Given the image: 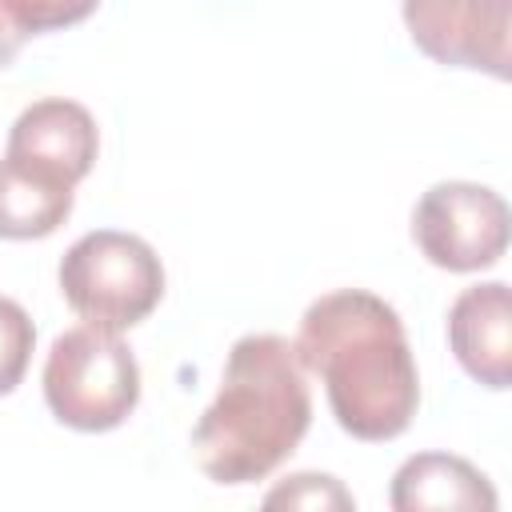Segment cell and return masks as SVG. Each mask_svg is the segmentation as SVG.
<instances>
[{
  "mask_svg": "<svg viewBox=\"0 0 512 512\" xmlns=\"http://www.w3.org/2000/svg\"><path fill=\"white\" fill-rule=\"evenodd\" d=\"M304 372H316L336 424L356 440H396L420 404V376L396 308L364 288L308 304L296 332Z\"/></svg>",
  "mask_w": 512,
  "mask_h": 512,
  "instance_id": "1",
  "label": "cell"
},
{
  "mask_svg": "<svg viewBox=\"0 0 512 512\" xmlns=\"http://www.w3.org/2000/svg\"><path fill=\"white\" fill-rule=\"evenodd\" d=\"M312 424V392L296 344L276 332L240 336L220 392L192 428V456L216 484H256L276 472Z\"/></svg>",
  "mask_w": 512,
  "mask_h": 512,
  "instance_id": "2",
  "label": "cell"
},
{
  "mask_svg": "<svg viewBox=\"0 0 512 512\" xmlns=\"http://www.w3.org/2000/svg\"><path fill=\"white\" fill-rule=\"evenodd\" d=\"M44 400L76 432H112L140 404V364L120 332L96 324L68 328L48 348Z\"/></svg>",
  "mask_w": 512,
  "mask_h": 512,
  "instance_id": "3",
  "label": "cell"
},
{
  "mask_svg": "<svg viewBox=\"0 0 512 512\" xmlns=\"http://www.w3.org/2000/svg\"><path fill=\"white\" fill-rule=\"evenodd\" d=\"M56 276L68 308L108 332L136 328L164 296V264L152 244L116 228L84 232L64 252Z\"/></svg>",
  "mask_w": 512,
  "mask_h": 512,
  "instance_id": "4",
  "label": "cell"
},
{
  "mask_svg": "<svg viewBox=\"0 0 512 512\" xmlns=\"http://www.w3.org/2000/svg\"><path fill=\"white\" fill-rule=\"evenodd\" d=\"M412 240L444 272H484L508 252V204L488 184L440 180L412 208Z\"/></svg>",
  "mask_w": 512,
  "mask_h": 512,
  "instance_id": "5",
  "label": "cell"
},
{
  "mask_svg": "<svg viewBox=\"0 0 512 512\" xmlns=\"http://www.w3.org/2000/svg\"><path fill=\"white\" fill-rule=\"evenodd\" d=\"M400 12L428 60L508 80L512 0H400Z\"/></svg>",
  "mask_w": 512,
  "mask_h": 512,
  "instance_id": "6",
  "label": "cell"
},
{
  "mask_svg": "<svg viewBox=\"0 0 512 512\" xmlns=\"http://www.w3.org/2000/svg\"><path fill=\"white\" fill-rule=\"evenodd\" d=\"M96 152H100V132H96L92 112L76 100L48 96V100L28 104L16 116L4 156L32 164V168L76 188L92 172Z\"/></svg>",
  "mask_w": 512,
  "mask_h": 512,
  "instance_id": "7",
  "label": "cell"
},
{
  "mask_svg": "<svg viewBox=\"0 0 512 512\" xmlns=\"http://www.w3.org/2000/svg\"><path fill=\"white\" fill-rule=\"evenodd\" d=\"M448 348L476 384L492 392L512 384V292L504 280L472 284L452 300Z\"/></svg>",
  "mask_w": 512,
  "mask_h": 512,
  "instance_id": "8",
  "label": "cell"
},
{
  "mask_svg": "<svg viewBox=\"0 0 512 512\" xmlns=\"http://www.w3.org/2000/svg\"><path fill=\"white\" fill-rule=\"evenodd\" d=\"M396 512H492L500 504L492 480L452 452H416L408 456L388 492Z\"/></svg>",
  "mask_w": 512,
  "mask_h": 512,
  "instance_id": "9",
  "label": "cell"
},
{
  "mask_svg": "<svg viewBox=\"0 0 512 512\" xmlns=\"http://www.w3.org/2000/svg\"><path fill=\"white\" fill-rule=\"evenodd\" d=\"M72 184L20 164L0 160V240H44L72 212Z\"/></svg>",
  "mask_w": 512,
  "mask_h": 512,
  "instance_id": "10",
  "label": "cell"
},
{
  "mask_svg": "<svg viewBox=\"0 0 512 512\" xmlns=\"http://www.w3.org/2000/svg\"><path fill=\"white\" fill-rule=\"evenodd\" d=\"M264 508H304V512H352L356 496L324 472H296L288 480H280L268 496Z\"/></svg>",
  "mask_w": 512,
  "mask_h": 512,
  "instance_id": "11",
  "label": "cell"
},
{
  "mask_svg": "<svg viewBox=\"0 0 512 512\" xmlns=\"http://www.w3.org/2000/svg\"><path fill=\"white\" fill-rule=\"evenodd\" d=\"M32 348H36L32 316L12 296H0V396L16 392V384L28 372Z\"/></svg>",
  "mask_w": 512,
  "mask_h": 512,
  "instance_id": "12",
  "label": "cell"
},
{
  "mask_svg": "<svg viewBox=\"0 0 512 512\" xmlns=\"http://www.w3.org/2000/svg\"><path fill=\"white\" fill-rule=\"evenodd\" d=\"M40 32H52L48 0H0V68Z\"/></svg>",
  "mask_w": 512,
  "mask_h": 512,
  "instance_id": "13",
  "label": "cell"
},
{
  "mask_svg": "<svg viewBox=\"0 0 512 512\" xmlns=\"http://www.w3.org/2000/svg\"><path fill=\"white\" fill-rule=\"evenodd\" d=\"M100 0H48V16H52V32L56 28H72L80 20H88L96 12Z\"/></svg>",
  "mask_w": 512,
  "mask_h": 512,
  "instance_id": "14",
  "label": "cell"
}]
</instances>
